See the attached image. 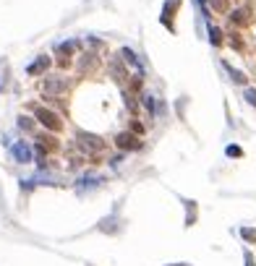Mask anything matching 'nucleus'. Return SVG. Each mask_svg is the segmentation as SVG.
<instances>
[{
  "label": "nucleus",
  "mask_w": 256,
  "mask_h": 266,
  "mask_svg": "<svg viewBox=\"0 0 256 266\" xmlns=\"http://www.w3.org/2000/svg\"><path fill=\"white\" fill-rule=\"evenodd\" d=\"M222 19H228V26L235 29V32H246L248 26H254L256 21V8L248 0H243L240 5H230V11L225 13Z\"/></svg>",
  "instance_id": "nucleus-1"
},
{
  "label": "nucleus",
  "mask_w": 256,
  "mask_h": 266,
  "mask_svg": "<svg viewBox=\"0 0 256 266\" xmlns=\"http://www.w3.org/2000/svg\"><path fill=\"white\" fill-rule=\"evenodd\" d=\"M230 76H233V81H235V83H246V76L240 71H233V68H230Z\"/></svg>",
  "instance_id": "nucleus-15"
},
{
  "label": "nucleus",
  "mask_w": 256,
  "mask_h": 266,
  "mask_svg": "<svg viewBox=\"0 0 256 266\" xmlns=\"http://www.w3.org/2000/svg\"><path fill=\"white\" fill-rule=\"evenodd\" d=\"M131 131L136 133V136H141V139H144V125H141L139 120H133V123H131Z\"/></svg>",
  "instance_id": "nucleus-14"
},
{
  "label": "nucleus",
  "mask_w": 256,
  "mask_h": 266,
  "mask_svg": "<svg viewBox=\"0 0 256 266\" xmlns=\"http://www.w3.org/2000/svg\"><path fill=\"white\" fill-rule=\"evenodd\" d=\"M246 266H256V264L251 261V256H246Z\"/></svg>",
  "instance_id": "nucleus-18"
},
{
  "label": "nucleus",
  "mask_w": 256,
  "mask_h": 266,
  "mask_svg": "<svg viewBox=\"0 0 256 266\" xmlns=\"http://www.w3.org/2000/svg\"><path fill=\"white\" fill-rule=\"evenodd\" d=\"M71 92V81H68V76H42V81H40V94H42V100H63V97H68Z\"/></svg>",
  "instance_id": "nucleus-2"
},
{
  "label": "nucleus",
  "mask_w": 256,
  "mask_h": 266,
  "mask_svg": "<svg viewBox=\"0 0 256 266\" xmlns=\"http://www.w3.org/2000/svg\"><path fill=\"white\" fill-rule=\"evenodd\" d=\"M246 102H248V104H254V107H256V89H251V86L246 89Z\"/></svg>",
  "instance_id": "nucleus-13"
},
{
  "label": "nucleus",
  "mask_w": 256,
  "mask_h": 266,
  "mask_svg": "<svg viewBox=\"0 0 256 266\" xmlns=\"http://www.w3.org/2000/svg\"><path fill=\"white\" fill-rule=\"evenodd\" d=\"M209 42H212L214 47H222L225 44V32L217 24H209Z\"/></svg>",
  "instance_id": "nucleus-10"
},
{
  "label": "nucleus",
  "mask_w": 256,
  "mask_h": 266,
  "mask_svg": "<svg viewBox=\"0 0 256 266\" xmlns=\"http://www.w3.org/2000/svg\"><path fill=\"white\" fill-rule=\"evenodd\" d=\"M47 68H50V58H47V55H40V60H37V63L29 65V76H42Z\"/></svg>",
  "instance_id": "nucleus-9"
},
{
  "label": "nucleus",
  "mask_w": 256,
  "mask_h": 266,
  "mask_svg": "<svg viewBox=\"0 0 256 266\" xmlns=\"http://www.w3.org/2000/svg\"><path fill=\"white\" fill-rule=\"evenodd\" d=\"M73 52H76V42H65L58 47V65L60 68H71L73 63Z\"/></svg>",
  "instance_id": "nucleus-7"
},
{
  "label": "nucleus",
  "mask_w": 256,
  "mask_h": 266,
  "mask_svg": "<svg viewBox=\"0 0 256 266\" xmlns=\"http://www.w3.org/2000/svg\"><path fill=\"white\" fill-rule=\"evenodd\" d=\"M112 143H115L120 151H139L141 146H144V139L136 136L133 131H118L115 136H112Z\"/></svg>",
  "instance_id": "nucleus-5"
},
{
  "label": "nucleus",
  "mask_w": 256,
  "mask_h": 266,
  "mask_svg": "<svg viewBox=\"0 0 256 266\" xmlns=\"http://www.w3.org/2000/svg\"><path fill=\"white\" fill-rule=\"evenodd\" d=\"M207 5L214 16H225L230 11V0H207Z\"/></svg>",
  "instance_id": "nucleus-8"
},
{
  "label": "nucleus",
  "mask_w": 256,
  "mask_h": 266,
  "mask_svg": "<svg viewBox=\"0 0 256 266\" xmlns=\"http://www.w3.org/2000/svg\"><path fill=\"white\" fill-rule=\"evenodd\" d=\"M105 71H107V79H112L115 83H120V86H126L128 83V65L123 63V58H110L107 63H105Z\"/></svg>",
  "instance_id": "nucleus-6"
},
{
  "label": "nucleus",
  "mask_w": 256,
  "mask_h": 266,
  "mask_svg": "<svg viewBox=\"0 0 256 266\" xmlns=\"http://www.w3.org/2000/svg\"><path fill=\"white\" fill-rule=\"evenodd\" d=\"M100 68H102V58L97 55V52H92V50L81 52V55L76 58V76H86V79H92V76L100 73Z\"/></svg>",
  "instance_id": "nucleus-4"
},
{
  "label": "nucleus",
  "mask_w": 256,
  "mask_h": 266,
  "mask_svg": "<svg viewBox=\"0 0 256 266\" xmlns=\"http://www.w3.org/2000/svg\"><path fill=\"white\" fill-rule=\"evenodd\" d=\"M243 238L251 240V243H256V230H243Z\"/></svg>",
  "instance_id": "nucleus-16"
},
{
  "label": "nucleus",
  "mask_w": 256,
  "mask_h": 266,
  "mask_svg": "<svg viewBox=\"0 0 256 266\" xmlns=\"http://www.w3.org/2000/svg\"><path fill=\"white\" fill-rule=\"evenodd\" d=\"M19 128L34 136V133H37V120H34V118H29V115H21V118H19Z\"/></svg>",
  "instance_id": "nucleus-11"
},
{
  "label": "nucleus",
  "mask_w": 256,
  "mask_h": 266,
  "mask_svg": "<svg viewBox=\"0 0 256 266\" xmlns=\"http://www.w3.org/2000/svg\"><path fill=\"white\" fill-rule=\"evenodd\" d=\"M228 154H230V157H240L243 151H240L238 146H228Z\"/></svg>",
  "instance_id": "nucleus-17"
},
{
  "label": "nucleus",
  "mask_w": 256,
  "mask_h": 266,
  "mask_svg": "<svg viewBox=\"0 0 256 266\" xmlns=\"http://www.w3.org/2000/svg\"><path fill=\"white\" fill-rule=\"evenodd\" d=\"M13 157H16L19 162H29V159H32V151H29L26 143H16V146H13Z\"/></svg>",
  "instance_id": "nucleus-12"
},
{
  "label": "nucleus",
  "mask_w": 256,
  "mask_h": 266,
  "mask_svg": "<svg viewBox=\"0 0 256 266\" xmlns=\"http://www.w3.org/2000/svg\"><path fill=\"white\" fill-rule=\"evenodd\" d=\"M29 110L34 112V120L44 128V131H50V133H63L65 131V120L60 118V112H55L52 107H44V104H29Z\"/></svg>",
  "instance_id": "nucleus-3"
}]
</instances>
